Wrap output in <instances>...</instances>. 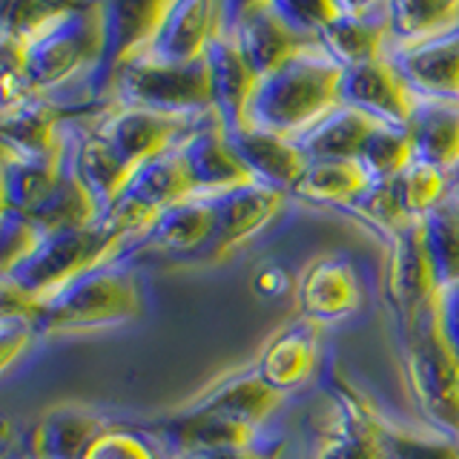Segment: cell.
I'll return each instance as SVG.
<instances>
[{
    "label": "cell",
    "mask_w": 459,
    "mask_h": 459,
    "mask_svg": "<svg viewBox=\"0 0 459 459\" xmlns=\"http://www.w3.org/2000/svg\"><path fill=\"white\" fill-rule=\"evenodd\" d=\"M344 66H339L322 47L296 55L270 75L258 78L250 100L247 124L299 138L342 100Z\"/></svg>",
    "instance_id": "6da1fadb"
},
{
    "label": "cell",
    "mask_w": 459,
    "mask_h": 459,
    "mask_svg": "<svg viewBox=\"0 0 459 459\" xmlns=\"http://www.w3.org/2000/svg\"><path fill=\"white\" fill-rule=\"evenodd\" d=\"M138 310L141 287L135 273L121 264V258L81 273L23 307L35 322L38 336L86 333V330L124 325L135 319Z\"/></svg>",
    "instance_id": "7a4b0ae2"
},
{
    "label": "cell",
    "mask_w": 459,
    "mask_h": 459,
    "mask_svg": "<svg viewBox=\"0 0 459 459\" xmlns=\"http://www.w3.org/2000/svg\"><path fill=\"white\" fill-rule=\"evenodd\" d=\"M121 253H129V241L104 221L86 230L47 233L35 255L4 279V310H23L29 301L40 299L81 273L118 262Z\"/></svg>",
    "instance_id": "3957f363"
},
{
    "label": "cell",
    "mask_w": 459,
    "mask_h": 459,
    "mask_svg": "<svg viewBox=\"0 0 459 459\" xmlns=\"http://www.w3.org/2000/svg\"><path fill=\"white\" fill-rule=\"evenodd\" d=\"M396 333L402 377L420 420L459 439V362L439 333L437 301Z\"/></svg>",
    "instance_id": "277c9868"
},
{
    "label": "cell",
    "mask_w": 459,
    "mask_h": 459,
    "mask_svg": "<svg viewBox=\"0 0 459 459\" xmlns=\"http://www.w3.org/2000/svg\"><path fill=\"white\" fill-rule=\"evenodd\" d=\"M109 104H133L143 109L193 118L212 109L207 64H169L155 57H135L109 75Z\"/></svg>",
    "instance_id": "5b68a950"
},
{
    "label": "cell",
    "mask_w": 459,
    "mask_h": 459,
    "mask_svg": "<svg viewBox=\"0 0 459 459\" xmlns=\"http://www.w3.org/2000/svg\"><path fill=\"white\" fill-rule=\"evenodd\" d=\"M230 26L238 47L247 55L258 78L270 75L296 55L313 47H322L319 38L305 32L284 12L281 0H250V4H230Z\"/></svg>",
    "instance_id": "8992f818"
},
{
    "label": "cell",
    "mask_w": 459,
    "mask_h": 459,
    "mask_svg": "<svg viewBox=\"0 0 459 459\" xmlns=\"http://www.w3.org/2000/svg\"><path fill=\"white\" fill-rule=\"evenodd\" d=\"M437 293L439 284L425 247V227L413 221L387 241L385 255V305L396 330L420 319L437 301Z\"/></svg>",
    "instance_id": "52a82bcc"
},
{
    "label": "cell",
    "mask_w": 459,
    "mask_h": 459,
    "mask_svg": "<svg viewBox=\"0 0 459 459\" xmlns=\"http://www.w3.org/2000/svg\"><path fill=\"white\" fill-rule=\"evenodd\" d=\"M193 118L112 100V104L100 107V112L92 115L90 121L98 133L112 143L115 152H118L126 164H133L138 169L141 164L155 161V158L176 150L184 141Z\"/></svg>",
    "instance_id": "ba28073f"
},
{
    "label": "cell",
    "mask_w": 459,
    "mask_h": 459,
    "mask_svg": "<svg viewBox=\"0 0 459 459\" xmlns=\"http://www.w3.org/2000/svg\"><path fill=\"white\" fill-rule=\"evenodd\" d=\"M176 152L181 155L195 193L215 195L255 181L230 143V129L215 107L195 115Z\"/></svg>",
    "instance_id": "9c48e42d"
},
{
    "label": "cell",
    "mask_w": 459,
    "mask_h": 459,
    "mask_svg": "<svg viewBox=\"0 0 459 459\" xmlns=\"http://www.w3.org/2000/svg\"><path fill=\"white\" fill-rule=\"evenodd\" d=\"M362 279H359L351 258L339 253H325L313 258L296 281L299 319H307L319 327L351 319L362 307Z\"/></svg>",
    "instance_id": "30bf717a"
},
{
    "label": "cell",
    "mask_w": 459,
    "mask_h": 459,
    "mask_svg": "<svg viewBox=\"0 0 459 459\" xmlns=\"http://www.w3.org/2000/svg\"><path fill=\"white\" fill-rule=\"evenodd\" d=\"M284 399V394H279L276 387H270L258 377L255 365H247L221 373L219 379L201 387L193 399H186L181 408L221 416V420L247 425L253 430H264L273 416L281 411Z\"/></svg>",
    "instance_id": "8fae6325"
},
{
    "label": "cell",
    "mask_w": 459,
    "mask_h": 459,
    "mask_svg": "<svg viewBox=\"0 0 459 459\" xmlns=\"http://www.w3.org/2000/svg\"><path fill=\"white\" fill-rule=\"evenodd\" d=\"M319 43L344 69L387 57L391 52V6L339 0L336 18L319 32Z\"/></svg>",
    "instance_id": "7c38bea8"
},
{
    "label": "cell",
    "mask_w": 459,
    "mask_h": 459,
    "mask_svg": "<svg viewBox=\"0 0 459 459\" xmlns=\"http://www.w3.org/2000/svg\"><path fill=\"white\" fill-rule=\"evenodd\" d=\"M230 4L210 0H169L164 21L141 57L169 64H198L204 61L210 40L227 23Z\"/></svg>",
    "instance_id": "4fadbf2b"
},
{
    "label": "cell",
    "mask_w": 459,
    "mask_h": 459,
    "mask_svg": "<svg viewBox=\"0 0 459 459\" xmlns=\"http://www.w3.org/2000/svg\"><path fill=\"white\" fill-rule=\"evenodd\" d=\"M322 359V327L307 319H296L267 336L255 356V370L279 394H293L305 387Z\"/></svg>",
    "instance_id": "5bb4252c"
},
{
    "label": "cell",
    "mask_w": 459,
    "mask_h": 459,
    "mask_svg": "<svg viewBox=\"0 0 459 459\" xmlns=\"http://www.w3.org/2000/svg\"><path fill=\"white\" fill-rule=\"evenodd\" d=\"M210 198L215 207V241L210 253L221 258L262 233V230L281 212V207L287 204L290 195L281 190H273L267 184L253 181V184L233 186V190L215 193Z\"/></svg>",
    "instance_id": "9a60e30c"
},
{
    "label": "cell",
    "mask_w": 459,
    "mask_h": 459,
    "mask_svg": "<svg viewBox=\"0 0 459 459\" xmlns=\"http://www.w3.org/2000/svg\"><path fill=\"white\" fill-rule=\"evenodd\" d=\"M342 100L348 107L368 112L370 118L391 126H408L420 92L402 78L391 57H379L365 66L344 69Z\"/></svg>",
    "instance_id": "2e32d148"
},
{
    "label": "cell",
    "mask_w": 459,
    "mask_h": 459,
    "mask_svg": "<svg viewBox=\"0 0 459 459\" xmlns=\"http://www.w3.org/2000/svg\"><path fill=\"white\" fill-rule=\"evenodd\" d=\"M204 64L210 72V90H212V107L221 115L227 129H236L247 124L250 115V100L258 86V75L250 66L247 55L238 47V40L233 35V26L227 23L215 32L210 40Z\"/></svg>",
    "instance_id": "e0dca14e"
},
{
    "label": "cell",
    "mask_w": 459,
    "mask_h": 459,
    "mask_svg": "<svg viewBox=\"0 0 459 459\" xmlns=\"http://www.w3.org/2000/svg\"><path fill=\"white\" fill-rule=\"evenodd\" d=\"M72 161V129L64 143L43 155L4 150V210L32 215L61 186Z\"/></svg>",
    "instance_id": "ac0fdd59"
},
{
    "label": "cell",
    "mask_w": 459,
    "mask_h": 459,
    "mask_svg": "<svg viewBox=\"0 0 459 459\" xmlns=\"http://www.w3.org/2000/svg\"><path fill=\"white\" fill-rule=\"evenodd\" d=\"M307 459H377L365 416V394H359L348 382L330 387L327 416L313 430Z\"/></svg>",
    "instance_id": "d6986e66"
},
{
    "label": "cell",
    "mask_w": 459,
    "mask_h": 459,
    "mask_svg": "<svg viewBox=\"0 0 459 459\" xmlns=\"http://www.w3.org/2000/svg\"><path fill=\"white\" fill-rule=\"evenodd\" d=\"M230 143H233V150L258 184H267L287 195L293 193V186L310 164L296 138L270 133V129L253 124L230 129Z\"/></svg>",
    "instance_id": "ffe728a7"
},
{
    "label": "cell",
    "mask_w": 459,
    "mask_h": 459,
    "mask_svg": "<svg viewBox=\"0 0 459 459\" xmlns=\"http://www.w3.org/2000/svg\"><path fill=\"white\" fill-rule=\"evenodd\" d=\"M107 428L109 422L104 413L78 402H64L43 411L26 439V448L40 459H83Z\"/></svg>",
    "instance_id": "44dd1931"
},
{
    "label": "cell",
    "mask_w": 459,
    "mask_h": 459,
    "mask_svg": "<svg viewBox=\"0 0 459 459\" xmlns=\"http://www.w3.org/2000/svg\"><path fill=\"white\" fill-rule=\"evenodd\" d=\"M365 416L377 459H459V439L422 420H396L368 396Z\"/></svg>",
    "instance_id": "7402d4cb"
},
{
    "label": "cell",
    "mask_w": 459,
    "mask_h": 459,
    "mask_svg": "<svg viewBox=\"0 0 459 459\" xmlns=\"http://www.w3.org/2000/svg\"><path fill=\"white\" fill-rule=\"evenodd\" d=\"M69 167L104 212L124 195L126 184L135 176V167L126 164L124 158L115 152V147L98 133L92 121H86L81 129H72Z\"/></svg>",
    "instance_id": "603a6c76"
},
{
    "label": "cell",
    "mask_w": 459,
    "mask_h": 459,
    "mask_svg": "<svg viewBox=\"0 0 459 459\" xmlns=\"http://www.w3.org/2000/svg\"><path fill=\"white\" fill-rule=\"evenodd\" d=\"M215 241V207L212 198L204 193H193L167 210L158 212V219L138 241V247L155 253H198L212 247Z\"/></svg>",
    "instance_id": "cb8c5ba5"
},
{
    "label": "cell",
    "mask_w": 459,
    "mask_h": 459,
    "mask_svg": "<svg viewBox=\"0 0 459 459\" xmlns=\"http://www.w3.org/2000/svg\"><path fill=\"white\" fill-rule=\"evenodd\" d=\"M387 57L420 95L459 98V29L413 47H394Z\"/></svg>",
    "instance_id": "d4e9b609"
},
{
    "label": "cell",
    "mask_w": 459,
    "mask_h": 459,
    "mask_svg": "<svg viewBox=\"0 0 459 459\" xmlns=\"http://www.w3.org/2000/svg\"><path fill=\"white\" fill-rule=\"evenodd\" d=\"M408 135L420 161L448 172L459 169V98L420 95L408 121Z\"/></svg>",
    "instance_id": "484cf974"
},
{
    "label": "cell",
    "mask_w": 459,
    "mask_h": 459,
    "mask_svg": "<svg viewBox=\"0 0 459 459\" xmlns=\"http://www.w3.org/2000/svg\"><path fill=\"white\" fill-rule=\"evenodd\" d=\"M69 124L64 121V109L49 98L29 95L12 107H4L0 115V135L4 150L23 155H43L69 138Z\"/></svg>",
    "instance_id": "4316f807"
},
{
    "label": "cell",
    "mask_w": 459,
    "mask_h": 459,
    "mask_svg": "<svg viewBox=\"0 0 459 459\" xmlns=\"http://www.w3.org/2000/svg\"><path fill=\"white\" fill-rule=\"evenodd\" d=\"M382 121L370 118L368 112L339 104L333 112H327L319 124H313L307 133H301L296 141L307 161H359L365 150V141Z\"/></svg>",
    "instance_id": "83f0119b"
},
{
    "label": "cell",
    "mask_w": 459,
    "mask_h": 459,
    "mask_svg": "<svg viewBox=\"0 0 459 459\" xmlns=\"http://www.w3.org/2000/svg\"><path fill=\"white\" fill-rule=\"evenodd\" d=\"M368 186L370 176L359 161H310L290 195L313 207L351 210Z\"/></svg>",
    "instance_id": "f1b7e54d"
},
{
    "label": "cell",
    "mask_w": 459,
    "mask_h": 459,
    "mask_svg": "<svg viewBox=\"0 0 459 459\" xmlns=\"http://www.w3.org/2000/svg\"><path fill=\"white\" fill-rule=\"evenodd\" d=\"M391 49L413 47L459 29V0H394Z\"/></svg>",
    "instance_id": "f546056e"
},
{
    "label": "cell",
    "mask_w": 459,
    "mask_h": 459,
    "mask_svg": "<svg viewBox=\"0 0 459 459\" xmlns=\"http://www.w3.org/2000/svg\"><path fill=\"white\" fill-rule=\"evenodd\" d=\"M29 219H32L43 233H66V230L95 227L104 219V210H100L98 201L86 193V186L75 178V172L69 167L61 186H57L47 204L29 215Z\"/></svg>",
    "instance_id": "4dcf8cb0"
},
{
    "label": "cell",
    "mask_w": 459,
    "mask_h": 459,
    "mask_svg": "<svg viewBox=\"0 0 459 459\" xmlns=\"http://www.w3.org/2000/svg\"><path fill=\"white\" fill-rule=\"evenodd\" d=\"M425 247L434 264L439 290L459 281V190H454L425 219Z\"/></svg>",
    "instance_id": "1f68e13d"
},
{
    "label": "cell",
    "mask_w": 459,
    "mask_h": 459,
    "mask_svg": "<svg viewBox=\"0 0 459 459\" xmlns=\"http://www.w3.org/2000/svg\"><path fill=\"white\" fill-rule=\"evenodd\" d=\"M416 161L413 141L405 126L379 124L365 141L359 164L365 167L370 181H394Z\"/></svg>",
    "instance_id": "d6a6232c"
},
{
    "label": "cell",
    "mask_w": 459,
    "mask_h": 459,
    "mask_svg": "<svg viewBox=\"0 0 459 459\" xmlns=\"http://www.w3.org/2000/svg\"><path fill=\"white\" fill-rule=\"evenodd\" d=\"M348 212L365 227L377 230L385 241H391L396 233H402V230L416 221L408 215L405 204H402L396 181H370V186L356 198V204Z\"/></svg>",
    "instance_id": "836d02e7"
},
{
    "label": "cell",
    "mask_w": 459,
    "mask_h": 459,
    "mask_svg": "<svg viewBox=\"0 0 459 459\" xmlns=\"http://www.w3.org/2000/svg\"><path fill=\"white\" fill-rule=\"evenodd\" d=\"M394 181H396L402 204H405L408 215L416 221H422L430 210H437L442 201L454 193V178L448 172L430 167V164L420 161V158H416V161Z\"/></svg>",
    "instance_id": "e575fe53"
},
{
    "label": "cell",
    "mask_w": 459,
    "mask_h": 459,
    "mask_svg": "<svg viewBox=\"0 0 459 459\" xmlns=\"http://www.w3.org/2000/svg\"><path fill=\"white\" fill-rule=\"evenodd\" d=\"M83 459H164V454L147 434H138L133 428L109 425L92 442V448L86 451Z\"/></svg>",
    "instance_id": "d590c367"
},
{
    "label": "cell",
    "mask_w": 459,
    "mask_h": 459,
    "mask_svg": "<svg viewBox=\"0 0 459 459\" xmlns=\"http://www.w3.org/2000/svg\"><path fill=\"white\" fill-rule=\"evenodd\" d=\"M43 230L21 212L4 210V279L26 264L43 244Z\"/></svg>",
    "instance_id": "8d00e7d4"
},
{
    "label": "cell",
    "mask_w": 459,
    "mask_h": 459,
    "mask_svg": "<svg viewBox=\"0 0 459 459\" xmlns=\"http://www.w3.org/2000/svg\"><path fill=\"white\" fill-rule=\"evenodd\" d=\"M35 336V322L23 310H4V319H0V362H4V370H9L14 359L23 356Z\"/></svg>",
    "instance_id": "74e56055"
},
{
    "label": "cell",
    "mask_w": 459,
    "mask_h": 459,
    "mask_svg": "<svg viewBox=\"0 0 459 459\" xmlns=\"http://www.w3.org/2000/svg\"><path fill=\"white\" fill-rule=\"evenodd\" d=\"M437 325L448 351L459 362V281L437 293Z\"/></svg>",
    "instance_id": "f35d334b"
},
{
    "label": "cell",
    "mask_w": 459,
    "mask_h": 459,
    "mask_svg": "<svg viewBox=\"0 0 459 459\" xmlns=\"http://www.w3.org/2000/svg\"><path fill=\"white\" fill-rule=\"evenodd\" d=\"M18 459H40V456H35V454H32V451H29V448H23Z\"/></svg>",
    "instance_id": "ab89813d"
},
{
    "label": "cell",
    "mask_w": 459,
    "mask_h": 459,
    "mask_svg": "<svg viewBox=\"0 0 459 459\" xmlns=\"http://www.w3.org/2000/svg\"><path fill=\"white\" fill-rule=\"evenodd\" d=\"M454 190H459V169H456V176H454Z\"/></svg>",
    "instance_id": "60d3db41"
}]
</instances>
